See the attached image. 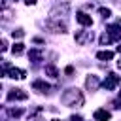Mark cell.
Segmentation results:
<instances>
[{"mask_svg":"<svg viewBox=\"0 0 121 121\" xmlns=\"http://www.w3.org/2000/svg\"><path fill=\"white\" fill-rule=\"evenodd\" d=\"M21 113H23V110H15V108H9V110H8V115H9V117H19Z\"/></svg>","mask_w":121,"mask_h":121,"instance_id":"16","label":"cell"},{"mask_svg":"<svg viewBox=\"0 0 121 121\" xmlns=\"http://www.w3.org/2000/svg\"><path fill=\"white\" fill-rule=\"evenodd\" d=\"M110 112H106V110H96L95 112V119L96 121H110Z\"/></svg>","mask_w":121,"mask_h":121,"instance_id":"10","label":"cell"},{"mask_svg":"<svg viewBox=\"0 0 121 121\" xmlns=\"http://www.w3.org/2000/svg\"><path fill=\"white\" fill-rule=\"evenodd\" d=\"M6 72H8V74H9V78H13V79H23V78L26 76V72H25V70L15 68V66H9Z\"/></svg>","mask_w":121,"mask_h":121,"instance_id":"4","label":"cell"},{"mask_svg":"<svg viewBox=\"0 0 121 121\" xmlns=\"http://www.w3.org/2000/svg\"><path fill=\"white\" fill-rule=\"evenodd\" d=\"M76 19H78V23H79V25H83V26H91V25H93L91 15H87V13H83V11L76 13Z\"/></svg>","mask_w":121,"mask_h":121,"instance_id":"6","label":"cell"},{"mask_svg":"<svg viewBox=\"0 0 121 121\" xmlns=\"http://www.w3.org/2000/svg\"><path fill=\"white\" fill-rule=\"evenodd\" d=\"M117 51H119V53H121V45H117Z\"/></svg>","mask_w":121,"mask_h":121,"instance_id":"23","label":"cell"},{"mask_svg":"<svg viewBox=\"0 0 121 121\" xmlns=\"http://www.w3.org/2000/svg\"><path fill=\"white\" fill-rule=\"evenodd\" d=\"M96 59L98 60H112L113 59V53L112 51H98L96 53Z\"/></svg>","mask_w":121,"mask_h":121,"instance_id":"12","label":"cell"},{"mask_svg":"<svg viewBox=\"0 0 121 121\" xmlns=\"http://www.w3.org/2000/svg\"><path fill=\"white\" fill-rule=\"evenodd\" d=\"M45 74L51 76V78H57V76H59V70H57L53 64H47V66H45Z\"/></svg>","mask_w":121,"mask_h":121,"instance_id":"13","label":"cell"},{"mask_svg":"<svg viewBox=\"0 0 121 121\" xmlns=\"http://www.w3.org/2000/svg\"><path fill=\"white\" fill-rule=\"evenodd\" d=\"M85 85H87V89L95 91V89L98 87V78H96V76H89V78H87V81H85Z\"/></svg>","mask_w":121,"mask_h":121,"instance_id":"11","label":"cell"},{"mask_svg":"<svg viewBox=\"0 0 121 121\" xmlns=\"http://www.w3.org/2000/svg\"><path fill=\"white\" fill-rule=\"evenodd\" d=\"M26 98H28V95L25 91H21V89H13L8 95V100H26Z\"/></svg>","mask_w":121,"mask_h":121,"instance_id":"5","label":"cell"},{"mask_svg":"<svg viewBox=\"0 0 121 121\" xmlns=\"http://www.w3.org/2000/svg\"><path fill=\"white\" fill-rule=\"evenodd\" d=\"M42 57H43L42 49H30V51H28V59H30L32 62H38V60H42Z\"/></svg>","mask_w":121,"mask_h":121,"instance_id":"9","label":"cell"},{"mask_svg":"<svg viewBox=\"0 0 121 121\" xmlns=\"http://www.w3.org/2000/svg\"><path fill=\"white\" fill-rule=\"evenodd\" d=\"M117 66H119V70H121V59H119V60H117Z\"/></svg>","mask_w":121,"mask_h":121,"instance_id":"22","label":"cell"},{"mask_svg":"<svg viewBox=\"0 0 121 121\" xmlns=\"http://www.w3.org/2000/svg\"><path fill=\"white\" fill-rule=\"evenodd\" d=\"M53 121H59V119H53Z\"/></svg>","mask_w":121,"mask_h":121,"instance_id":"24","label":"cell"},{"mask_svg":"<svg viewBox=\"0 0 121 121\" xmlns=\"http://www.w3.org/2000/svg\"><path fill=\"white\" fill-rule=\"evenodd\" d=\"M23 49H25V43H21V42H17V43H13V47H11V51L13 53H23Z\"/></svg>","mask_w":121,"mask_h":121,"instance_id":"14","label":"cell"},{"mask_svg":"<svg viewBox=\"0 0 121 121\" xmlns=\"http://www.w3.org/2000/svg\"><path fill=\"white\" fill-rule=\"evenodd\" d=\"M110 42H112V36H110L108 32H104V34L100 36V43H102V45H108Z\"/></svg>","mask_w":121,"mask_h":121,"instance_id":"15","label":"cell"},{"mask_svg":"<svg viewBox=\"0 0 121 121\" xmlns=\"http://www.w3.org/2000/svg\"><path fill=\"white\" fill-rule=\"evenodd\" d=\"M6 49H8V42H6V40H2V51H6Z\"/></svg>","mask_w":121,"mask_h":121,"instance_id":"19","label":"cell"},{"mask_svg":"<svg viewBox=\"0 0 121 121\" xmlns=\"http://www.w3.org/2000/svg\"><path fill=\"white\" fill-rule=\"evenodd\" d=\"M93 38H95V36H93V30H83V32H78V34H76V42L81 43V45L93 42Z\"/></svg>","mask_w":121,"mask_h":121,"instance_id":"3","label":"cell"},{"mask_svg":"<svg viewBox=\"0 0 121 121\" xmlns=\"http://www.w3.org/2000/svg\"><path fill=\"white\" fill-rule=\"evenodd\" d=\"M62 102L66 104V106H81L83 104V96H81V93L78 91V89H70V91H66L64 95H62Z\"/></svg>","mask_w":121,"mask_h":121,"instance_id":"1","label":"cell"},{"mask_svg":"<svg viewBox=\"0 0 121 121\" xmlns=\"http://www.w3.org/2000/svg\"><path fill=\"white\" fill-rule=\"evenodd\" d=\"M70 121H81V117H79V115H72V117H70Z\"/></svg>","mask_w":121,"mask_h":121,"instance_id":"20","label":"cell"},{"mask_svg":"<svg viewBox=\"0 0 121 121\" xmlns=\"http://www.w3.org/2000/svg\"><path fill=\"white\" fill-rule=\"evenodd\" d=\"M25 4H28V6H32V4H36V0H25Z\"/></svg>","mask_w":121,"mask_h":121,"instance_id":"21","label":"cell"},{"mask_svg":"<svg viewBox=\"0 0 121 121\" xmlns=\"http://www.w3.org/2000/svg\"><path fill=\"white\" fill-rule=\"evenodd\" d=\"M23 36H25L23 30H13V38H23Z\"/></svg>","mask_w":121,"mask_h":121,"instance_id":"18","label":"cell"},{"mask_svg":"<svg viewBox=\"0 0 121 121\" xmlns=\"http://www.w3.org/2000/svg\"><path fill=\"white\" fill-rule=\"evenodd\" d=\"M119 96H121V91H119Z\"/></svg>","mask_w":121,"mask_h":121,"instance_id":"25","label":"cell"},{"mask_svg":"<svg viewBox=\"0 0 121 121\" xmlns=\"http://www.w3.org/2000/svg\"><path fill=\"white\" fill-rule=\"evenodd\" d=\"M98 13H100V15H102V17H104V19H106V17H110V15H112V11H110V9H108V8H100V9H98Z\"/></svg>","mask_w":121,"mask_h":121,"instance_id":"17","label":"cell"},{"mask_svg":"<svg viewBox=\"0 0 121 121\" xmlns=\"http://www.w3.org/2000/svg\"><path fill=\"white\" fill-rule=\"evenodd\" d=\"M119 81H121L119 76H115V74H108L106 79L102 81V87H104L106 91H112V89H115V87L119 85Z\"/></svg>","mask_w":121,"mask_h":121,"instance_id":"2","label":"cell"},{"mask_svg":"<svg viewBox=\"0 0 121 121\" xmlns=\"http://www.w3.org/2000/svg\"><path fill=\"white\" fill-rule=\"evenodd\" d=\"M32 89H36V91H40V93H45V91H49V83H45V81H42V79H36V81L32 83Z\"/></svg>","mask_w":121,"mask_h":121,"instance_id":"8","label":"cell"},{"mask_svg":"<svg viewBox=\"0 0 121 121\" xmlns=\"http://www.w3.org/2000/svg\"><path fill=\"white\" fill-rule=\"evenodd\" d=\"M106 32L112 36V40H121V26H117V25H110Z\"/></svg>","mask_w":121,"mask_h":121,"instance_id":"7","label":"cell"}]
</instances>
